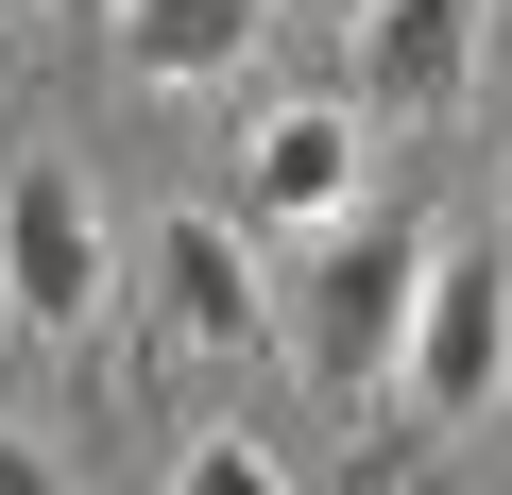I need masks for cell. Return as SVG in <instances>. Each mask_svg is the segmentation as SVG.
Returning a JSON list of instances; mask_svg holds the SVG:
<instances>
[{"label":"cell","instance_id":"cell-1","mask_svg":"<svg viewBox=\"0 0 512 495\" xmlns=\"http://www.w3.org/2000/svg\"><path fill=\"white\" fill-rule=\"evenodd\" d=\"M410 291H427V239H410V222H342L325 257H308V308H291L308 393H393V359H410Z\"/></svg>","mask_w":512,"mask_h":495},{"label":"cell","instance_id":"cell-2","mask_svg":"<svg viewBox=\"0 0 512 495\" xmlns=\"http://www.w3.org/2000/svg\"><path fill=\"white\" fill-rule=\"evenodd\" d=\"M495 393H512V257H495V239H427V291H410L393 410H427V427H478Z\"/></svg>","mask_w":512,"mask_h":495},{"label":"cell","instance_id":"cell-3","mask_svg":"<svg viewBox=\"0 0 512 495\" xmlns=\"http://www.w3.org/2000/svg\"><path fill=\"white\" fill-rule=\"evenodd\" d=\"M0 308H18V325H86L103 308V205H86L69 154L0 171Z\"/></svg>","mask_w":512,"mask_h":495},{"label":"cell","instance_id":"cell-4","mask_svg":"<svg viewBox=\"0 0 512 495\" xmlns=\"http://www.w3.org/2000/svg\"><path fill=\"white\" fill-rule=\"evenodd\" d=\"M154 325L188 359H239V342H274V308H256V257H239V222H154Z\"/></svg>","mask_w":512,"mask_h":495},{"label":"cell","instance_id":"cell-5","mask_svg":"<svg viewBox=\"0 0 512 495\" xmlns=\"http://www.w3.org/2000/svg\"><path fill=\"white\" fill-rule=\"evenodd\" d=\"M478 86V0H359V103L444 120Z\"/></svg>","mask_w":512,"mask_h":495},{"label":"cell","instance_id":"cell-6","mask_svg":"<svg viewBox=\"0 0 512 495\" xmlns=\"http://www.w3.org/2000/svg\"><path fill=\"white\" fill-rule=\"evenodd\" d=\"M239 205L256 222H342L359 205V103H274L239 137Z\"/></svg>","mask_w":512,"mask_h":495},{"label":"cell","instance_id":"cell-7","mask_svg":"<svg viewBox=\"0 0 512 495\" xmlns=\"http://www.w3.org/2000/svg\"><path fill=\"white\" fill-rule=\"evenodd\" d=\"M256 35H274V0H120V69L137 86H222Z\"/></svg>","mask_w":512,"mask_h":495},{"label":"cell","instance_id":"cell-8","mask_svg":"<svg viewBox=\"0 0 512 495\" xmlns=\"http://www.w3.org/2000/svg\"><path fill=\"white\" fill-rule=\"evenodd\" d=\"M171 495H291V478H274V461H256V444H222V427H205V444H188V478H171Z\"/></svg>","mask_w":512,"mask_h":495},{"label":"cell","instance_id":"cell-9","mask_svg":"<svg viewBox=\"0 0 512 495\" xmlns=\"http://www.w3.org/2000/svg\"><path fill=\"white\" fill-rule=\"evenodd\" d=\"M0 495H69V461H52V444H18V427H0Z\"/></svg>","mask_w":512,"mask_h":495},{"label":"cell","instance_id":"cell-10","mask_svg":"<svg viewBox=\"0 0 512 495\" xmlns=\"http://www.w3.org/2000/svg\"><path fill=\"white\" fill-rule=\"evenodd\" d=\"M0 18H35V0H0Z\"/></svg>","mask_w":512,"mask_h":495}]
</instances>
